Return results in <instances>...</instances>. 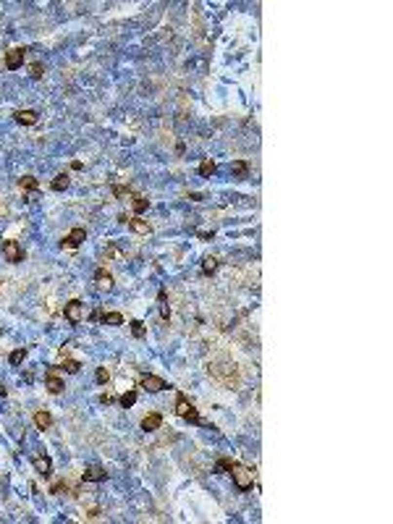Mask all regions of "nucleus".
Listing matches in <instances>:
<instances>
[{"label":"nucleus","instance_id":"39448f33","mask_svg":"<svg viewBox=\"0 0 393 524\" xmlns=\"http://www.w3.org/2000/svg\"><path fill=\"white\" fill-rule=\"evenodd\" d=\"M139 386H142V388L147 390V393H160V390H165V388H168V383L163 380V377H157V375L147 372V375H142Z\"/></svg>","mask_w":393,"mask_h":524},{"label":"nucleus","instance_id":"2eb2a0df","mask_svg":"<svg viewBox=\"0 0 393 524\" xmlns=\"http://www.w3.org/2000/svg\"><path fill=\"white\" fill-rule=\"evenodd\" d=\"M34 425H37V430H50L53 414H50V411H45V409H39L37 414H34Z\"/></svg>","mask_w":393,"mask_h":524},{"label":"nucleus","instance_id":"f257e3e1","mask_svg":"<svg viewBox=\"0 0 393 524\" xmlns=\"http://www.w3.org/2000/svg\"><path fill=\"white\" fill-rule=\"evenodd\" d=\"M176 414H178L181 419H186V422H192V425H202V427H210V430H213V425H210L207 419L199 417V411L194 409V404L189 401L184 393L176 396Z\"/></svg>","mask_w":393,"mask_h":524},{"label":"nucleus","instance_id":"ddd939ff","mask_svg":"<svg viewBox=\"0 0 393 524\" xmlns=\"http://www.w3.org/2000/svg\"><path fill=\"white\" fill-rule=\"evenodd\" d=\"M16 121H19L21 126H34V123L39 121V116H37V110L24 108V110H16Z\"/></svg>","mask_w":393,"mask_h":524},{"label":"nucleus","instance_id":"dca6fc26","mask_svg":"<svg viewBox=\"0 0 393 524\" xmlns=\"http://www.w3.org/2000/svg\"><path fill=\"white\" fill-rule=\"evenodd\" d=\"M215 171H217V163H215V160H210V157H207V160H202V163H199V168H196V173H199L202 178H210V176H215Z\"/></svg>","mask_w":393,"mask_h":524},{"label":"nucleus","instance_id":"4be33fe9","mask_svg":"<svg viewBox=\"0 0 393 524\" xmlns=\"http://www.w3.org/2000/svg\"><path fill=\"white\" fill-rule=\"evenodd\" d=\"M236 461L234 459H228V456H220L215 461V474H226V472H231V466H234Z\"/></svg>","mask_w":393,"mask_h":524},{"label":"nucleus","instance_id":"4468645a","mask_svg":"<svg viewBox=\"0 0 393 524\" xmlns=\"http://www.w3.org/2000/svg\"><path fill=\"white\" fill-rule=\"evenodd\" d=\"M129 228L134 231V233H139V236H150L152 233V226L147 220H142V218H129Z\"/></svg>","mask_w":393,"mask_h":524},{"label":"nucleus","instance_id":"7ed1b4c3","mask_svg":"<svg viewBox=\"0 0 393 524\" xmlns=\"http://www.w3.org/2000/svg\"><path fill=\"white\" fill-rule=\"evenodd\" d=\"M63 317H66L71 325H79L81 320H84V304L79 302V299L66 302V304H63Z\"/></svg>","mask_w":393,"mask_h":524},{"label":"nucleus","instance_id":"393cba45","mask_svg":"<svg viewBox=\"0 0 393 524\" xmlns=\"http://www.w3.org/2000/svg\"><path fill=\"white\" fill-rule=\"evenodd\" d=\"M129 325H131V333H134V338H144V335H147V328H144L142 320H131Z\"/></svg>","mask_w":393,"mask_h":524},{"label":"nucleus","instance_id":"f03ea898","mask_svg":"<svg viewBox=\"0 0 393 524\" xmlns=\"http://www.w3.org/2000/svg\"><path fill=\"white\" fill-rule=\"evenodd\" d=\"M231 477H234V482H236L238 490H249V487L255 485V469H249V466L238 464V461L231 466Z\"/></svg>","mask_w":393,"mask_h":524},{"label":"nucleus","instance_id":"c85d7f7f","mask_svg":"<svg viewBox=\"0 0 393 524\" xmlns=\"http://www.w3.org/2000/svg\"><path fill=\"white\" fill-rule=\"evenodd\" d=\"M63 369H66V372H71V375H76L81 369V365L76 359H63Z\"/></svg>","mask_w":393,"mask_h":524},{"label":"nucleus","instance_id":"9b49d317","mask_svg":"<svg viewBox=\"0 0 393 524\" xmlns=\"http://www.w3.org/2000/svg\"><path fill=\"white\" fill-rule=\"evenodd\" d=\"M105 477H108V472H105L102 466H97V464L87 466V469H84V474H81L84 482H102Z\"/></svg>","mask_w":393,"mask_h":524},{"label":"nucleus","instance_id":"cd10ccee","mask_svg":"<svg viewBox=\"0 0 393 524\" xmlns=\"http://www.w3.org/2000/svg\"><path fill=\"white\" fill-rule=\"evenodd\" d=\"M29 76H32V79H42V76H45V66H42L39 60L32 63V66H29Z\"/></svg>","mask_w":393,"mask_h":524},{"label":"nucleus","instance_id":"0eeeda50","mask_svg":"<svg viewBox=\"0 0 393 524\" xmlns=\"http://www.w3.org/2000/svg\"><path fill=\"white\" fill-rule=\"evenodd\" d=\"M24 55H26V47H11V50L5 53V68H8V71H16V68H21V63H24Z\"/></svg>","mask_w":393,"mask_h":524},{"label":"nucleus","instance_id":"412c9836","mask_svg":"<svg viewBox=\"0 0 393 524\" xmlns=\"http://www.w3.org/2000/svg\"><path fill=\"white\" fill-rule=\"evenodd\" d=\"M231 171H234V176H236V178H247V173H249V163H247V160H236V163H231Z\"/></svg>","mask_w":393,"mask_h":524},{"label":"nucleus","instance_id":"9d476101","mask_svg":"<svg viewBox=\"0 0 393 524\" xmlns=\"http://www.w3.org/2000/svg\"><path fill=\"white\" fill-rule=\"evenodd\" d=\"M95 283H97V289H100V291H113V275H110L105 268H97Z\"/></svg>","mask_w":393,"mask_h":524},{"label":"nucleus","instance_id":"6ab92c4d","mask_svg":"<svg viewBox=\"0 0 393 524\" xmlns=\"http://www.w3.org/2000/svg\"><path fill=\"white\" fill-rule=\"evenodd\" d=\"M100 320H102V325H123V314L121 312H102Z\"/></svg>","mask_w":393,"mask_h":524},{"label":"nucleus","instance_id":"473e14b6","mask_svg":"<svg viewBox=\"0 0 393 524\" xmlns=\"http://www.w3.org/2000/svg\"><path fill=\"white\" fill-rule=\"evenodd\" d=\"M100 401H102V404H113V401H116V396H113V393H102V396H100Z\"/></svg>","mask_w":393,"mask_h":524},{"label":"nucleus","instance_id":"7c9ffc66","mask_svg":"<svg viewBox=\"0 0 393 524\" xmlns=\"http://www.w3.org/2000/svg\"><path fill=\"white\" fill-rule=\"evenodd\" d=\"M113 194H116V197H118V199H126V197H131V192H129V186H118V184L113 186Z\"/></svg>","mask_w":393,"mask_h":524},{"label":"nucleus","instance_id":"b1692460","mask_svg":"<svg viewBox=\"0 0 393 524\" xmlns=\"http://www.w3.org/2000/svg\"><path fill=\"white\" fill-rule=\"evenodd\" d=\"M215 270H217V257H205V260H202V272H205V275H213Z\"/></svg>","mask_w":393,"mask_h":524},{"label":"nucleus","instance_id":"2f4dec72","mask_svg":"<svg viewBox=\"0 0 393 524\" xmlns=\"http://www.w3.org/2000/svg\"><path fill=\"white\" fill-rule=\"evenodd\" d=\"M66 490H68L66 482H55V485H53V493H55V495H60V493H66Z\"/></svg>","mask_w":393,"mask_h":524},{"label":"nucleus","instance_id":"5701e85b","mask_svg":"<svg viewBox=\"0 0 393 524\" xmlns=\"http://www.w3.org/2000/svg\"><path fill=\"white\" fill-rule=\"evenodd\" d=\"M19 186L24 189V192H34V189H39V181L34 176H21L19 178Z\"/></svg>","mask_w":393,"mask_h":524},{"label":"nucleus","instance_id":"a878e982","mask_svg":"<svg viewBox=\"0 0 393 524\" xmlns=\"http://www.w3.org/2000/svg\"><path fill=\"white\" fill-rule=\"evenodd\" d=\"M134 404H137V390H126L121 396V407L129 409V407H134Z\"/></svg>","mask_w":393,"mask_h":524},{"label":"nucleus","instance_id":"6e6552de","mask_svg":"<svg viewBox=\"0 0 393 524\" xmlns=\"http://www.w3.org/2000/svg\"><path fill=\"white\" fill-rule=\"evenodd\" d=\"M34 469H37L42 477H50V474H53V461H50V456H47V453H37V456H34Z\"/></svg>","mask_w":393,"mask_h":524},{"label":"nucleus","instance_id":"423d86ee","mask_svg":"<svg viewBox=\"0 0 393 524\" xmlns=\"http://www.w3.org/2000/svg\"><path fill=\"white\" fill-rule=\"evenodd\" d=\"M3 254H5V260H8L11 265H19L21 260H24V252H21L19 241H13V239L3 241Z\"/></svg>","mask_w":393,"mask_h":524},{"label":"nucleus","instance_id":"f8f14e48","mask_svg":"<svg viewBox=\"0 0 393 524\" xmlns=\"http://www.w3.org/2000/svg\"><path fill=\"white\" fill-rule=\"evenodd\" d=\"M160 425H163V414H160V411H152V414H147L142 419V430L144 432H155V430H160Z\"/></svg>","mask_w":393,"mask_h":524},{"label":"nucleus","instance_id":"1a4fd4ad","mask_svg":"<svg viewBox=\"0 0 393 524\" xmlns=\"http://www.w3.org/2000/svg\"><path fill=\"white\" fill-rule=\"evenodd\" d=\"M45 386H47V390H50V393H53V396H58V393H63V388H66V386H63V380H60V377H58V375H55V367H50V369H47V377H45Z\"/></svg>","mask_w":393,"mask_h":524},{"label":"nucleus","instance_id":"20e7f679","mask_svg":"<svg viewBox=\"0 0 393 524\" xmlns=\"http://www.w3.org/2000/svg\"><path fill=\"white\" fill-rule=\"evenodd\" d=\"M87 241V228H81V226H76V228H71L66 236H63V247H68V249H76V247H81V244Z\"/></svg>","mask_w":393,"mask_h":524},{"label":"nucleus","instance_id":"a211bd4d","mask_svg":"<svg viewBox=\"0 0 393 524\" xmlns=\"http://www.w3.org/2000/svg\"><path fill=\"white\" fill-rule=\"evenodd\" d=\"M131 207H134L137 215H142V213H147V207H150V199L142 197V194H131Z\"/></svg>","mask_w":393,"mask_h":524},{"label":"nucleus","instance_id":"f3484780","mask_svg":"<svg viewBox=\"0 0 393 524\" xmlns=\"http://www.w3.org/2000/svg\"><path fill=\"white\" fill-rule=\"evenodd\" d=\"M157 307H160V314H163V320L168 323V320H171V304H168V293L160 289L157 291Z\"/></svg>","mask_w":393,"mask_h":524},{"label":"nucleus","instance_id":"aec40b11","mask_svg":"<svg viewBox=\"0 0 393 524\" xmlns=\"http://www.w3.org/2000/svg\"><path fill=\"white\" fill-rule=\"evenodd\" d=\"M68 184H71V178H68V173H58V176L53 178L50 189H53V192H63V189H68Z\"/></svg>","mask_w":393,"mask_h":524},{"label":"nucleus","instance_id":"bb28decb","mask_svg":"<svg viewBox=\"0 0 393 524\" xmlns=\"http://www.w3.org/2000/svg\"><path fill=\"white\" fill-rule=\"evenodd\" d=\"M8 359H11V365H13V367H19L21 362L26 359V349H16V351H11Z\"/></svg>","mask_w":393,"mask_h":524},{"label":"nucleus","instance_id":"c756f323","mask_svg":"<svg viewBox=\"0 0 393 524\" xmlns=\"http://www.w3.org/2000/svg\"><path fill=\"white\" fill-rule=\"evenodd\" d=\"M95 377H97V383H100V386H105V383L110 380V372H108V369H105V367H97Z\"/></svg>","mask_w":393,"mask_h":524}]
</instances>
